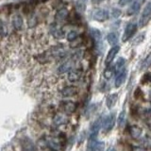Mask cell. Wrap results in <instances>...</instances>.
<instances>
[{
    "instance_id": "30bf717a",
    "label": "cell",
    "mask_w": 151,
    "mask_h": 151,
    "mask_svg": "<svg viewBox=\"0 0 151 151\" xmlns=\"http://www.w3.org/2000/svg\"><path fill=\"white\" fill-rule=\"evenodd\" d=\"M77 107L78 106H77V104H76V102L72 100H68V99L63 100L60 104V109L63 111V112L66 113V114L75 112V111L77 110Z\"/></svg>"
},
{
    "instance_id": "83f0119b",
    "label": "cell",
    "mask_w": 151,
    "mask_h": 151,
    "mask_svg": "<svg viewBox=\"0 0 151 151\" xmlns=\"http://www.w3.org/2000/svg\"><path fill=\"white\" fill-rule=\"evenodd\" d=\"M111 15L112 18H118L120 15H121V11L118 9H111Z\"/></svg>"
},
{
    "instance_id": "2e32d148",
    "label": "cell",
    "mask_w": 151,
    "mask_h": 151,
    "mask_svg": "<svg viewBox=\"0 0 151 151\" xmlns=\"http://www.w3.org/2000/svg\"><path fill=\"white\" fill-rule=\"evenodd\" d=\"M114 74H115L114 84H115V87L118 88V87H120L121 85L125 82L126 78H127V69H126V67H124L123 69L115 72Z\"/></svg>"
},
{
    "instance_id": "7402d4cb",
    "label": "cell",
    "mask_w": 151,
    "mask_h": 151,
    "mask_svg": "<svg viewBox=\"0 0 151 151\" xmlns=\"http://www.w3.org/2000/svg\"><path fill=\"white\" fill-rule=\"evenodd\" d=\"M141 3H142L141 0H135V1L132 3L130 8L127 9V14H129V15H133V14L138 12L141 8Z\"/></svg>"
},
{
    "instance_id": "9a60e30c",
    "label": "cell",
    "mask_w": 151,
    "mask_h": 151,
    "mask_svg": "<svg viewBox=\"0 0 151 151\" xmlns=\"http://www.w3.org/2000/svg\"><path fill=\"white\" fill-rule=\"evenodd\" d=\"M91 36L94 42V45H96V49H100L101 46H102V35H101V32L99 31L96 28H92L91 30Z\"/></svg>"
},
{
    "instance_id": "f1b7e54d",
    "label": "cell",
    "mask_w": 151,
    "mask_h": 151,
    "mask_svg": "<svg viewBox=\"0 0 151 151\" xmlns=\"http://www.w3.org/2000/svg\"><path fill=\"white\" fill-rule=\"evenodd\" d=\"M150 64H151V55L148 56L147 58L145 59V63H144L143 66H142V69H145V68H146V67H148V66H149Z\"/></svg>"
},
{
    "instance_id": "5bb4252c",
    "label": "cell",
    "mask_w": 151,
    "mask_h": 151,
    "mask_svg": "<svg viewBox=\"0 0 151 151\" xmlns=\"http://www.w3.org/2000/svg\"><path fill=\"white\" fill-rule=\"evenodd\" d=\"M105 144L103 142L96 140H89L87 151H104Z\"/></svg>"
},
{
    "instance_id": "e575fe53",
    "label": "cell",
    "mask_w": 151,
    "mask_h": 151,
    "mask_svg": "<svg viewBox=\"0 0 151 151\" xmlns=\"http://www.w3.org/2000/svg\"><path fill=\"white\" fill-rule=\"evenodd\" d=\"M83 1H87V0H83Z\"/></svg>"
},
{
    "instance_id": "ac0fdd59",
    "label": "cell",
    "mask_w": 151,
    "mask_h": 151,
    "mask_svg": "<svg viewBox=\"0 0 151 151\" xmlns=\"http://www.w3.org/2000/svg\"><path fill=\"white\" fill-rule=\"evenodd\" d=\"M9 36V28L7 22L0 17V40H5Z\"/></svg>"
},
{
    "instance_id": "1f68e13d",
    "label": "cell",
    "mask_w": 151,
    "mask_h": 151,
    "mask_svg": "<svg viewBox=\"0 0 151 151\" xmlns=\"http://www.w3.org/2000/svg\"><path fill=\"white\" fill-rule=\"evenodd\" d=\"M107 151H115V148L113 147V146H111V147H109L107 149Z\"/></svg>"
},
{
    "instance_id": "484cf974",
    "label": "cell",
    "mask_w": 151,
    "mask_h": 151,
    "mask_svg": "<svg viewBox=\"0 0 151 151\" xmlns=\"http://www.w3.org/2000/svg\"><path fill=\"white\" fill-rule=\"evenodd\" d=\"M114 74V66L108 65L106 66V69L104 71V78L106 79H111Z\"/></svg>"
},
{
    "instance_id": "ba28073f",
    "label": "cell",
    "mask_w": 151,
    "mask_h": 151,
    "mask_svg": "<svg viewBox=\"0 0 151 151\" xmlns=\"http://www.w3.org/2000/svg\"><path fill=\"white\" fill-rule=\"evenodd\" d=\"M69 9L66 7H61L54 14V23L56 24H60L63 23L65 20H67L69 17Z\"/></svg>"
},
{
    "instance_id": "7c38bea8",
    "label": "cell",
    "mask_w": 151,
    "mask_h": 151,
    "mask_svg": "<svg viewBox=\"0 0 151 151\" xmlns=\"http://www.w3.org/2000/svg\"><path fill=\"white\" fill-rule=\"evenodd\" d=\"M137 27H137V24H135L133 22H130V23L127 24L126 28H125L124 35H123V42L129 41L130 38L136 33Z\"/></svg>"
},
{
    "instance_id": "836d02e7",
    "label": "cell",
    "mask_w": 151,
    "mask_h": 151,
    "mask_svg": "<svg viewBox=\"0 0 151 151\" xmlns=\"http://www.w3.org/2000/svg\"><path fill=\"white\" fill-rule=\"evenodd\" d=\"M150 100H151V92H150Z\"/></svg>"
},
{
    "instance_id": "7a4b0ae2",
    "label": "cell",
    "mask_w": 151,
    "mask_h": 151,
    "mask_svg": "<svg viewBox=\"0 0 151 151\" xmlns=\"http://www.w3.org/2000/svg\"><path fill=\"white\" fill-rule=\"evenodd\" d=\"M11 26L15 33H21L25 28V20L24 16L20 12L12 13L11 17Z\"/></svg>"
},
{
    "instance_id": "cb8c5ba5",
    "label": "cell",
    "mask_w": 151,
    "mask_h": 151,
    "mask_svg": "<svg viewBox=\"0 0 151 151\" xmlns=\"http://www.w3.org/2000/svg\"><path fill=\"white\" fill-rule=\"evenodd\" d=\"M118 40H119V38H118V34L116 32H110L107 35V41L111 46L116 45L118 42Z\"/></svg>"
},
{
    "instance_id": "603a6c76",
    "label": "cell",
    "mask_w": 151,
    "mask_h": 151,
    "mask_svg": "<svg viewBox=\"0 0 151 151\" xmlns=\"http://www.w3.org/2000/svg\"><path fill=\"white\" fill-rule=\"evenodd\" d=\"M129 133L131 135L132 138H134V139H139L141 135H142V129L141 127H139L138 126H131L129 127Z\"/></svg>"
},
{
    "instance_id": "d4e9b609",
    "label": "cell",
    "mask_w": 151,
    "mask_h": 151,
    "mask_svg": "<svg viewBox=\"0 0 151 151\" xmlns=\"http://www.w3.org/2000/svg\"><path fill=\"white\" fill-rule=\"evenodd\" d=\"M117 94L116 93H112V94H110L108 97H107V100H106V104H107V107L109 109H111L113 106L115 105V103L117 101Z\"/></svg>"
},
{
    "instance_id": "e0dca14e",
    "label": "cell",
    "mask_w": 151,
    "mask_h": 151,
    "mask_svg": "<svg viewBox=\"0 0 151 151\" xmlns=\"http://www.w3.org/2000/svg\"><path fill=\"white\" fill-rule=\"evenodd\" d=\"M120 50V46L119 45H113L111 48L110 49V51L108 52L107 57H106V60H105V64L106 66L108 65H111V63L113 61L114 58L116 57V55L118 54V52Z\"/></svg>"
},
{
    "instance_id": "4dcf8cb0",
    "label": "cell",
    "mask_w": 151,
    "mask_h": 151,
    "mask_svg": "<svg viewBox=\"0 0 151 151\" xmlns=\"http://www.w3.org/2000/svg\"><path fill=\"white\" fill-rule=\"evenodd\" d=\"M132 151H144V149L141 147H133V150Z\"/></svg>"
},
{
    "instance_id": "3957f363",
    "label": "cell",
    "mask_w": 151,
    "mask_h": 151,
    "mask_svg": "<svg viewBox=\"0 0 151 151\" xmlns=\"http://www.w3.org/2000/svg\"><path fill=\"white\" fill-rule=\"evenodd\" d=\"M45 144L51 151H63V143L60 138L55 136H47L45 138Z\"/></svg>"
},
{
    "instance_id": "277c9868",
    "label": "cell",
    "mask_w": 151,
    "mask_h": 151,
    "mask_svg": "<svg viewBox=\"0 0 151 151\" xmlns=\"http://www.w3.org/2000/svg\"><path fill=\"white\" fill-rule=\"evenodd\" d=\"M49 32L51 36L54 38L55 40H63L65 36H66V33H67V31H66L65 28L60 25V24H52V26L50 27V29H49Z\"/></svg>"
},
{
    "instance_id": "5b68a950",
    "label": "cell",
    "mask_w": 151,
    "mask_h": 151,
    "mask_svg": "<svg viewBox=\"0 0 151 151\" xmlns=\"http://www.w3.org/2000/svg\"><path fill=\"white\" fill-rule=\"evenodd\" d=\"M76 61L73 60L72 59L68 57V59H66L65 60H63V63H60V65L57 68V73L59 75H64L69 73L71 70L76 68Z\"/></svg>"
},
{
    "instance_id": "d6a6232c",
    "label": "cell",
    "mask_w": 151,
    "mask_h": 151,
    "mask_svg": "<svg viewBox=\"0 0 151 151\" xmlns=\"http://www.w3.org/2000/svg\"><path fill=\"white\" fill-rule=\"evenodd\" d=\"M96 1L97 3H100V2H102V1H104V0H96Z\"/></svg>"
},
{
    "instance_id": "44dd1931",
    "label": "cell",
    "mask_w": 151,
    "mask_h": 151,
    "mask_svg": "<svg viewBox=\"0 0 151 151\" xmlns=\"http://www.w3.org/2000/svg\"><path fill=\"white\" fill-rule=\"evenodd\" d=\"M65 38H66V41L68 42H73L75 41H77L79 38V32L77 29H71L67 31Z\"/></svg>"
},
{
    "instance_id": "52a82bcc",
    "label": "cell",
    "mask_w": 151,
    "mask_h": 151,
    "mask_svg": "<svg viewBox=\"0 0 151 151\" xmlns=\"http://www.w3.org/2000/svg\"><path fill=\"white\" fill-rule=\"evenodd\" d=\"M150 19H151V1H149L144 8V11L142 12L139 20V26L141 27H145L150 21Z\"/></svg>"
},
{
    "instance_id": "ffe728a7",
    "label": "cell",
    "mask_w": 151,
    "mask_h": 151,
    "mask_svg": "<svg viewBox=\"0 0 151 151\" xmlns=\"http://www.w3.org/2000/svg\"><path fill=\"white\" fill-rule=\"evenodd\" d=\"M69 119L68 117L66 116V114L64 112H60V113H58V114H56V116L54 117L53 119V122L55 126H63V125H66L68 123Z\"/></svg>"
},
{
    "instance_id": "4fadbf2b",
    "label": "cell",
    "mask_w": 151,
    "mask_h": 151,
    "mask_svg": "<svg viewBox=\"0 0 151 151\" xmlns=\"http://www.w3.org/2000/svg\"><path fill=\"white\" fill-rule=\"evenodd\" d=\"M93 17L97 22H105L110 17V13L105 9H97L93 12Z\"/></svg>"
},
{
    "instance_id": "6da1fadb",
    "label": "cell",
    "mask_w": 151,
    "mask_h": 151,
    "mask_svg": "<svg viewBox=\"0 0 151 151\" xmlns=\"http://www.w3.org/2000/svg\"><path fill=\"white\" fill-rule=\"evenodd\" d=\"M68 51L66 50L63 45H56L37 54L35 56V59L39 63L46 64L52 63V61H58L60 63L66 59H68Z\"/></svg>"
},
{
    "instance_id": "f546056e",
    "label": "cell",
    "mask_w": 151,
    "mask_h": 151,
    "mask_svg": "<svg viewBox=\"0 0 151 151\" xmlns=\"http://www.w3.org/2000/svg\"><path fill=\"white\" fill-rule=\"evenodd\" d=\"M131 1L132 0H118V4H119V6L124 7V6H126V5L129 4Z\"/></svg>"
},
{
    "instance_id": "8fae6325",
    "label": "cell",
    "mask_w": 151,
    "mask_h": 151,
    "mask_svg": "<svg viewBox=\"0 0 151 151\" xmlns=\"http://www.w3.org/2000/svg\"><path fill=\"white\" fill-rule=\"evenodd\" d=\"M83 77V71L80 68H74L67 73V79L71 83H77Z\"/></svg>"
},
{
    "instance_id": "d6986e66",
    "label": "cell",
    "mask_w": 151,
    "mask_h": 151,
    "mask_svg": "<svg viewBox=\"0 0 151 151\" xmlns=\"http://www.w3.org/2000/svg\"><path fill=\"white\" fill-rule=\"evenodd\" d=\"M39 24V16L35 12H32L28 14L27 18V26L28 28H34Z\"/></svg>"
},
{
    "instance_id": "4316f807",
    "label": "cell",
    "mask_w": 151,
    "mask_h": 151,
    "mask_svg": "<svg viewBox=\"0 0 151 151\" xmlns=\"http://www.w3.org/2000/svg\"><path fill=\"white\" fill-rule=\"evenodd\" d=\"M126 122H127V115H126V111H121V113L118 116V126L120 127H124L126 125Z\"/></svg>"
},
{
    "instance_id": "9c48e42d",
    "label": "cell",
    "mask_w": 151,
    "mask_h": 151,
    "mask_svg": "<svg viewBox=\"0 0 151 151\" xmlns=\"http://www.w3.org/2000/svg\"><path fill=\"white\" fill-rule=\"evenodd\" d=\"M115 124V113H110L102 119V129L105 132H109L112 129Z\"/></svg>"
},
{
    "instance_id": "8992f818",
    "label": "cell",
    "mask_w": 151,
    "mask_h": 151,
    "mask_svg": "<svg viewBox=\"0 0 151 151\" xmlns=\"http://www.w3.org/2000/svg\"><path fill=\"white\" fill-rule=\"evenodd\" d=\"M79 93V89L76 85H66V86L63 87L60 90V96L63 98H69V97H74L78 96Z\"/></svg>"
}]
</instances>
